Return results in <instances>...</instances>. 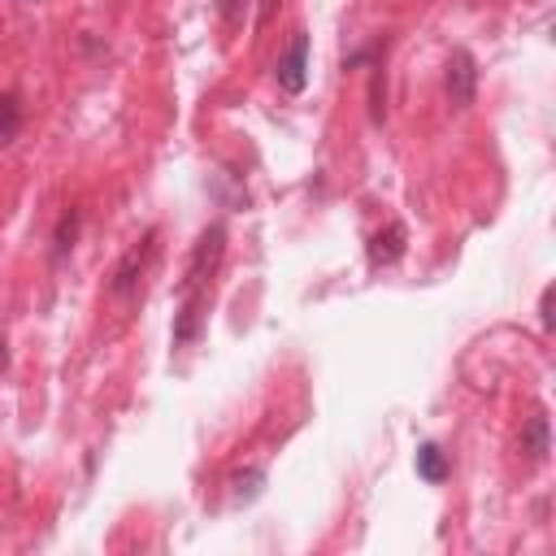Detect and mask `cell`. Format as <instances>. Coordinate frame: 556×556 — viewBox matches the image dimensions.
I'll use <instances>...</instances> for the list:
<instances>
[{
    "instance_id": "cell-12",
    "label": "cell",
    "mask_w": 556,
    "mask_h": 556,
    "mask_svg": "<svg viewBox=\"0 0 556 556\" xmlns=\"http://www.w3.org/2000/svg\"><path fill=\"white\" fill-rule=\"evenodd\" d=\"M0 365H4V339H0Z\"/></svg>"
},
{
    "instance_id": "cell-11",
    "label": "cell",
    "mask_w": 556,
    "mask_h": 556,
    "mask_svg": "<svg viewBox=\"0 0 556 556\" xmlns=\"http://www.w3.org/2000/svg\"><path fill=\"white\" fill-rule=\"evenodd\" d=\"M552 287H543V300H539V321H543V330H552Z\"/></svg>"
},
{
    "instance_id": "cell-10",
    "label": "cell",
    "mask_w": 556,
    "mask_h": 556,
    "mask_svg": "<svg viewBox=\"0 0 556 556\" xmlns=\"http://www.w3.org/2000/svg\"><path fill=\"white\" fill-rule=\"evenodd\" d=\"M70 239H74V213L61 222V235H56V256H65V248H70Z\"/></svg>"
},
{
    "instance_id": "cell-9",
    "label": "cell",
    "mask_w": 556,
    "mask_h": 556,
    "mask_svg": "<svg viewBox=\"0 0 556 556\" xmlns=\"http://www.w3.org/2000/svg\"><path fill=\"white\" fill-rule=\"evenodd\" d=\"M261 482H265V473H261V469H243V473H235V478H230V486H235L230 495H235L239 504H248V500H256V495H261Z\"/></svg>"
},
{
    "instance_id": "cell-8",
    "label": "cell",
    "mask_w": 556,
    "mask_h": 556,
    "mask_svg": "<svg viewBox=\"0 0 556 556\" xmlns=\"http://www.w3.org/2000/svg\"><path fill=\"white\" fill-rule=\"evenodd\" d=\"M17 122H22V104H17L13 91H4V96H0V143H13Z\"/></svg>"
},
{
    "instance_id": "cell-7",
    "label": "cell",
    "mask_w": 556,
    "mask_h": 556,
    "mask_svg": "<svg viewBox=\"0 0 556 556\" xmlns=\"http://www.w3.org/2000/svg\"><path fill=\"white\" fill-rule=\"evenodd\" d=\"M521 447H526V452H530L534 460H543V456H547V413H534V417L526 421Z\"/></svg>"
},
{
    "instance_id": "cell-1",
    "label": "cell",
    "mask_w": 556,
    "mask_h": 556,
    "mask_svg": "<svg viewBox=\"0 0 556 556\" xmlns=\"http://www.w3.org/2000/svg\"><path fill=\"white\" fill-rule=\"evenodd\" d=\"M222 248H226V226L213 222V226L200 235L195 252H191V265H187V278H182V295L208 287V278H213V269H217V261H222Z\"/></svg>"
},
{
    "instance_id": "cell-5",
    "label": "cell",
    "mask_w": 556,
    "mask_h": 556,
    "mask_svg": "<svg viewBox=\"0 0 556 556\" xmlns=\"http://www.w3.org/2000/svg\"><path fill=\"white\" fill-rule=\"evenodd\" d=\"M400 256H404V226L391 222L387 230H378V235L369 239V265L378 269V265H391V261H400Z\"/></svg>"
},
{
    "instance_id": "cell-3",
    "label": "cell",
    "mask_w": 556,
    "mask_h": 556,
    "mask_svg": "<svg viewBox=\"0 0 556 556\" xmlns=\"http://www.w3.org/2000/svg\"><path fill=\"white\" fill-rule=\"evenodd\" d=\"M473 83H478V70H473V56L465 48H452L447 56V100L456 109H469L473 100Z\"/></svg>"
},
{
    "instance_id": "cell-6",
    "label": "cell",
    "mask_w": 556,
    "mask_h": 556,
    "mask_svg": "<svg viewBox=\"0 0 556 556\" xmlns=\"http://www.w3.org/2000/svg\"><path fill=\"white\" fill-rule=\"evenodd\" d=\"M417 473H421L426 482H443V478H447V456H443L439 443H421V447H417Z\"/></svg>"
},
{
    "instance_id": "cell-4",
    "label": "cell",
    "mask_w": 556,
    "mask_h": 556,
    "mask_svg": "<svg viewBox=\"0 0 556 556\" xmlns=\"http://www.w3.org/2000/svg\"><path fill=\"white\" fill-rule=\"evenodd\" d=\"M152 252H156V230H148V235H143V243H135V248L126 252V261L117 265V274H113V291H117V295H126V291L139 282V274L148 269Z\"/></svg>"
},
{
    "instance_id": "cell-2",
    "label": "cell",
    "mask_w": 556,
    "mask_h": 556,
    "mask_svg": "<svg viewBox=\"0 0 556 556\" xmlns=\"http://www.w3.org/2000/svg\"><path fill=\"white\" fill-rule=\"evenodd\" d=\"M278 87L282 91H291V96H300L304 87H308V35L304 30H295V39H291V48L278 56Z\"/></svg>"
}]
</instances>
